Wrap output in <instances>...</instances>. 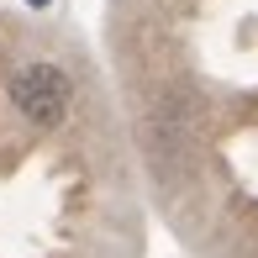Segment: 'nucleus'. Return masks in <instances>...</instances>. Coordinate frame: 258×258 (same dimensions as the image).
I'll list each match as a JSON object with an SVG mask.
<instances>
[{"instance_id":"obj_1","label":"nucleus","mask_w":258,"mask_h":258,"mask_svg":"<svg viewBox=\"0 0 258 258\" xmlns=\"http://www.w3.org/2000/svg\"><path fill=\"white\" fill-rule=\"evenodd\" d=\"M11 105H16L27 121H37V126L63 121V111H69V79H63V69H53V63L21 69V74L11 79Z\"/></svg>"}]
</instances>
